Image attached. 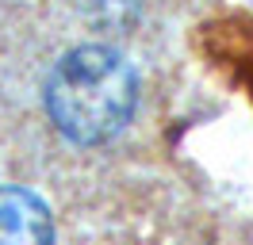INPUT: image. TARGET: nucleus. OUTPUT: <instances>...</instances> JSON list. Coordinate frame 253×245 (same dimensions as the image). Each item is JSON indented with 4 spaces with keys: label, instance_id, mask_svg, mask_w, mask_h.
<instances>
[{
    "label": "nucleus",
    "instance_id": "1",
    "mask_svg": "<svg viewBox=\"0 0 253 245\" xmlns=\"http://www.w3.org/2000/svg\"><path fill=\"white\" fill-rule=\"evenodd\" d=\"M138 104V81L123 54L108 46L69 50L46 81L50 122L69 142L96 146L123 130Z\"/></svg>",
    "mask_w": 253,
    "mask_h": 245
},
{
    "label": "nucleus",
    "instance_id": "2",
    "mask_svg": "<svg viewBox=\"0 0 253 245\" xmlns=\"http://www.w3.org/2000/svg\"><path fill=\"white\" fill-rule=\"evenodd\" d=\"M0 245H54V222L27 188H0Z\"/></svg>",
    "mask_w": 253,
    "mask_h": 245
}]
</instances>
